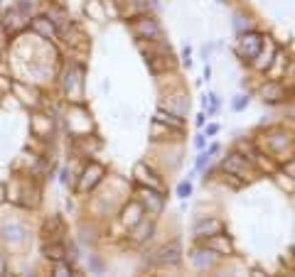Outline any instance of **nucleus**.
I'll return each instance as SVG.
<instances>
[{
	"instance_id": "nucleus-35",
	"label": "nucleus",
	"mask_w": 295,
	"mask_h": 277,
	"mask_svg": "<svg viewBox=\"0 0 295 277\" xmlns=\"http://www.w3.org/2000/svg\"><path fill=\"white\" fill-rule=\"evenodd\" d=\"M253 277H266V275H263V273H258V270H256V273H253Z\"/></svg>"
},
{
	"instance_id": "nucleus-5",
	"label": "nucleus",
	"mask_w": 295,
	"mask_h": 277,
	"mask_svg": "<svg viewBox=\"0 0 295 277\" xmlns=\"http://www.w3.org/2000/svg\"><path fill=\"white\" fill-rule=\"evenodd\" d=\"M261 47H263V37L258 32H244L239 40V57L244 62H253L258 57Z\"/></svg>"
},
{
	"instance_id": "nucleus-4",
	"label": "nucleus",
	"mask_w": 295,
	"mask_h": 277,
	"mask_svg": "<svg viewBox=\"0 0 295 277\" xmlns=\"http://www.w3.org/2000/svg\"><path fill=\"white\" fill-rule=\"evenodd\" d=\"M27 25H30V20L17 10V7H10V10H5L2 12V20H0V27H2V32L7 35V37H17V35H22L25 30H27Z\"/></svg>"
},
{
	"instance_id": "nucleus-11",
	"label": "nucleus",
	"mask_w": 295,
	"mask_h": 277,
	"mask_svg": "<svg viewBox=\"0 0 295 277\" xmlns=\"http://www.w3.org/2000/svg\"><path fill=\"white\" fill-rule=\"evenodd\" d=\"M180 255H182L180 243L172 240L170 245H162V248L155 253V263H157V265H177V263H180Z\"/></svg>"
},
{
	"instance_id": "nucleus-6",
	"label": "nucleus",
	"mask_w": 295,
	"mask_h": 277,
	"mask_svg": "<svg viewBox=\"0 0 295 277\" xmlns=\"http://www.w3.org/2000/svg\"><path fill=\"white\" fill-rule=\"evenodd\" d=\"M40 40H57V35H59V30H57V25H54V20L49 17V15H32L30 17V25H27Z\"/></svg>"
},
{
	"instance_id": "nucleus-22",
	"label": "nucleus",
	"mask_w": 295,
	"mask_h": 277,
	"mask_svg": "<svg viewBox=\"0 0 295 277\" xmlns=\"http://www.w3.org/2000/svg\"><path fill=\"white\" fill-rule=\"evenodd\" d=\"M150 233H152V221L148 223L146 218H141V221L133 226V233H131V238H133V243H141V240L150 238Z\"/></svg>"
},
{
	"instance_id": "nucleus-7",
	"label": "nucleus",
	"mask_w": 295,
	"mask_h": 277,
	"mask_svg": "<svg viewBox=\"0 0 295 277\" xmlns=\"http://www.w3.org/2000/svg\"><path fill=\"white\" fill-rule=\"evenodd\" d=\"M141 206L146 208L148 213H152V216H157V213H162V206H165V197H162V192L160 189H150V187H143L141 192Z\"/></svg>"
},
{
	"instance_id": "nucleus-16",
	"label": "nucleus",
	"mask_w": 295,
	"mask_h": 277,
	"mask_svg": "<svg viewBox=\"0 0 295 277\" xmlns=\"http://www.w3.org/2000/svg\"><path fill=\"white\" fill-rule=\"evenodd\" d=\"M42 255L52 263H62L67 258V245L62 240H47L45 248H42Z\"/></svg>"
},
{
	"instance_id": "nucleus-13",
	"label": "nucleus",
	"mask_w": 295,
	"mask_h": 277,
	"mask_svg": "<svg viewBox=\"0 0 295 277\" xmlns=\"http://www.w3.org/2000/svg\"><path fill=\"white\" fill-rule=\"evenodd\" d=\"M204 248L212 250L214 255H217V253H219V255H231V253H234V243H231L224 233H217V236L207 238V240H204Z\"/></svg>"
},
{
	"instance_id": "nucleus-21",
	"label": "nucleus",
	"mask_w": 295,
	"mask_h": 277,
	"mask_svg": "<svg viewBox=\"0 0 295 277\" xmlns=\"http://www.w3.org/2000/svg\"><path fill=\"white\" fill-rule=\"evenodd\" d=\"M170 59H172L170 54H167V57H165V54H160V57H148V69H150V74H155V76H157V74L167 71L170 67H172V62H170Z\"/></svg>"
},
{
	"instance_id": "nucleus-14",
	"label": "nucleus",
	"mask_w": 295,
	"mask_h": 277,
	"mask_svg": "<svg viewBox=\"0 0 295 277\" xmlns=\"http://www.w3.org/2000/svg\"><path fill=\"white\" fill-rule=\"evenodd\" d=\"M30 133L40 140L49 138V133H52V120H49L47 116H42V113H35V116L30 118Z\"/></svg>"
},
{
	"instance_id": "nucleus-20",
	"label": "nucleus",
	"mask_w": 295,
	"mask_h": 277,
	"mask_svg": "<svg viewBox=\"0 0 295 277\" xmlns=\"http://www.w3.org/2000/svg\"><path fill=\"white\" fill-rule=\"evenodd\" d=\"M155 120H157V123H165L167 128H172V130H177V133H182V128H185V123H182V118H180L177 113H165V111H157Z\"/></svg>"
},
{
	"instance_id": "nucleus-1",
	"label": "nucleus",
	"mask_w": 295,
	"mask_h": 277,
	"mask_svg": "<svg viewBox=\"0 0 295 277\" xmlns=\"http://www.w3.org/2000/svg\"><path fill=\"white\" fill-rule=\"evenodd\" d=\"M62 83H64V93H67V98L72 101L74 106L81 103V93H84V67L76 64V62H72V64L67 67V71H64Z\"/></svg>"
},
{
	"instance_id": "nucleus-36",
	"label": "nucleus",
	"mask_w": 295,
	"mask_h": 277,
	"mask_svg": "<svg viewBox=\"0 0 295 277\" xmlns=\"http://www.w3.org/2000/svg\"><path fill=\"white\" fill-rule=\"evenodd\" d=\"M0 103H2V91H0Z\"/></svg>"
},
{
	"instance_id": "nucleus-10",
	"label": "nucleus",
	"mask_w": 295,
	"mask_h": 277,
	"mask_svg": "<svg viewBox=\"0 0 295 277\" xmlns=\"http://www.w3.org/2000/svg\"><path fill=\"white\" fill-rule=\"evenodd\" d=\"M192 233H195V238L207 240V238H212V236H217V233H224V223L217 221V218H202V221L195 223Z\"/></svg>"
},
{
	"instance_id": "nucleus-3",
	"label": "nucleus",
	"mask_w": 295,
	"mask_h": 277,
	"mask_svg": "<svg viewBox=\"0 0 295 277\" xmlns=\"http://www.w3.org/2000/svg\"><path fill=\"white\" fill-rule=\"evenodd\" d=\"M131 32L138 40H148V42H160V35H162L157 20H152L148 15H141V17H133L131 20Z\"/></svg>"
},
{
	"instance_id": "nucleus-17",
	"label": "nucleus",
	"mask_w": 295,
	"mask_h": 277,
	"mask_svg": "<svg viewBox=\"0 0 295 277\" xmlns=\"http://www.w3.org/2000/svg\"><path fill=\"white\" fill-rule=\"evenodd\" d=\"M62 233H64V221L59 216H49L45 221V238L47 240H59Z\"/></svg>"
},
{
	"instance_id": "nucleus-18",
	"label": "nucleus",
	"mask_w": 295,
	"mask_h": 277,
	"mask_svg": "<svg viewBox=\"0 0 295 277\" xmlns=\"http://www.w3.org/2000/svg\"><path fill=\"white\" fill-rule=\"evenodd\" d=\"M136 177H138V182H141L143 187H150V189H160V179L155 177V172H152V169H148L143 162H141V164H136Z\"/></svg>"
},
{
	"instance_id": "nucleus-9",
	"label": "nucleus",
	"mask_w": 295,
	"mask_h": 277,
	"mask_svg": "<svg viewBox=\"0 0 295 277\" xmlns=\"http://www.w3.org/2000/svg\"><path fill=\"white\" fill-rule=\"evenodd\" d=\"M221 169H224V172H229V174H236V177H241V179H248L251 164L246 162V157H241L239 152H234V155H229V157L224 159Z\"/></svg>"
},
{
	"instance_id": "nucleus-15",
	"label": "nucleus",
	"mask_w": 295,
	"mask_h": 277,
	"mask_svg": "<svg viewBox=\"0 0 295 277\" xmlns=\"http://www.w3.org/2000/svg\"><path fill=\"white\" fill-rule=\"evenodd\" d=\"M143 12H146V2L143 0H118V15L123 20L141 17Z\"/></svg>"
},
{
	"instance_id": "nucleus-24",
	"label": "nucleus",
	"mask_w": 295,
	"mask_h": 277,
	"mask_svg": "<svg viewBox=\"0 0 295 277\" xmlns=\"http://www.w3.org/2000/svg\"><path fill=\"white\" fill-rule=\"evenodd\" d=\"M25 17H30L32 12H35V0H17V5H15Z\"/></svg>"
},
{
	"instance_id": "nucleus-26",
	"label": "nucleus",
	"mask_w": 295,
	"mask_h": 277,
	"mask_svg": "<svg viewBox=\"0 0 295 277\" xmlns=\"http://www.w3.org/2000/svg\"><path fill=\"white\" fill-rule=\"evenodd\" d=\"M52 277H69V268H67L64 263H57V268H54Z\"/></svg>"
},
{
	"instance_id": "nucleus-25",
	"label": "nucleus",
	"mask_w": 295,
	"mask_h": 277,
	"mask_svg": "<svg viewBox=\"0 0 295 277\" xmlns=\"http://www.w3.org/2000/svg\"><path fill=\"white\" fill-rule=\"evenodd\" d=\"M190 194H192V184H190V182H182V184L177 187V197H180V199H187Z\"/></svg>"
},
{
	"instance_id": "nucleus-33",
	"label": "nucleus",
	"mask_w": 295,
	"mask_h": 277,
	"mask_svg": "<svg viewBox=\"0 0 295 277\" xmlns=\"http://www.w3.org/2000/svg\"><path fill=\"white\" fill-rule=\"evenodd\" d=\"M5 199H7V189H5V187H2V184H0V204H2V201H5Z\"/></svg>"
},
{
	"instance_id": "nucleus-31",
	"label": "nucleus",
	"mask_w": 295,
	"mask_h": 277,
	"mask_svg": "<svg viewBox=\"0 0 295 277\" xmlns=\"http://www.w3.org/2000/svg\"><path fill=\"white\" fill-rule=\"evenodd\" d=\"M219 133V125H207V135L212 138V135H217Z\"/></svg>"
},
{
	"instance_id": "nucleus-29",
	"label": "nucleus",
	"mask_w": 295,
	"mask_h": 277,
	"mask_svg": "<svg viewBox=\"0 0 295 277\" xmlns=\"http://www.w3.org/2000/svg\"><path fill=\"white\" fill-rule=\"evenodd\" d=\"M5 273H7V260H5V255L0 253V277L5 275Z\"/></svg>"
},
{
	"instance_id": "nucleus-32",
	"label": "nucleus",
	"mask_w": 295,
	"mask_h": 277,
	"mask_svg": "<svg viewBox=\"0 0 295 277\" xmlns=\"http://www.w3.org/2000/svg\"><path fill=\"white\" fill-rule=\"evenodd\" d=\"M59 182H62V184H67V182H69V169H67V167L62 169V177H59Z\"/></svg>"
},
{
	"instance_id": "nucleus-28",
	"label": "nucleus",
	"mask_w": 295,
	"mask_h": 277,
	"mask_svg": "<svg viewBox=\"0 0 295 277\" xmlns=\"http://www.w3.org/2000/svg\"><path fill=\"white\" fill-rule=\"evenodd\" d=\"M248 106V96H239L236 101H234V111H244Z\"/></svg>"
},
{
	"instance_id": "nucleus-8",
	"label": "nucleus",
	"mask_w": 295,
	"mask_h": 277,
	"mask_svg": "<svg viewBox=\"0 0 295 277\" xmlns=\"http://www.w3.org/2000/svg\"><path fill=\"white\" fill-rule=\"evenodd\" d=\"M0 236H2V240H5L10 248H20V245L27 240V231H25V226H22V223H17V221L2 223Z\"/></svg>"
},
{
	"instance_id": "nucleus-23",
	"label": "nucleus",
	"mask_w": 295,
	"mask_h": 277,
	"mask_svg": "<svg viewBox=\"0 0 295 277\" xmlns=\"http://www.w3.org/2000/svg\"><path fill=\"white\" fill-rule=\"evenodd\" d=\"M212 250L207 253V250H202V253H195L192 255V260H195V265H197V270H204V268H209L212 265Z\"/></svg>"
},
{
	"instance_id": "nucleus-12",
	"label": "nucleus",
	"mask_w": 295,
	"mask_h": 277,
	"mask_svg": "<svg viewBox=\"0 0 295 277\" xmlns=\"http://www.w3.org/2000/svg\"><path fill=\"white\" fill-rule=\"evenodd\" d=\"M261 98L263 103H281L286 101V86L281 81H268L261 86Z\"/></svg>"
},
{
	"instance_id": "nucleus-34",
	"label": "nucleus",
	"mask_w": 295,
	"mask_h": 277,
	"mask_svg": "<svg viewBox=\"0 0 295 277\" xmlns=\"http://www.w3.org/2000/svg\"><path fill=\"white\" fill-rule=\"evenodd\" d=\"M22 277H37V273H25Z\"/></svg>"
},
{
	"instance_id": "nucleus-2",
	"label": "nucleus",
	"mask_w": 295,
	"mask_h": 277,
	"mask_svg": "<svg viewBox=\"0 0 295 277\" xmlns=\"http://www.w3.org/2000/svg\"><path fill=\"white\" fill-rule=\"evenodd\" d=\"M106 177V167L103 164H98V162H89L86 167H84V172H81V177H79V184H76V192L79 194H89V192H94V187L101 182Z\"/></svg>"
},
{
	"instance_id": "nucleus-27",
	"label": "nucleus",
	"mask_w": 295,
	"mask_h": 277,
	"mask_svg": "<svg viewBox=\"0 0 295 277\" xmlns=\"http://www.w3.org/2000/svg\"><path fill=\"white\" fill-rule=\"evenodd\" d=\"M234 27H236L241 35H244V30H248V20L244 22V17H241V15H236V17H234Z\"/></svg>"
},
{
	"instance_id": "nucleus-19",
	"label": "nucleus",
	"mask_w": 295,
	"mask_h": 277,
	"mask_svg": "<svg viewBox=\"0 0 295 277\" xmlns=\"http://www.w3.org/2000/svg\"><path fill=\"white\" fill-rule=\"evenodd\" d=\"M143 213H146V208L141 206V201H131L128 206L123 208V223L133 228V226L143 218Z\"/></svg>"
},
{
	"instance_id": "nucleus-30",
	"label": "nucleus",
	"mask_w": 295,
	"mask_h": 277,
	"mask_svg": "<svg viewBox=\"0 0 295 277\" xmlns=\"http://www.w3.org/2000/svg\"><path fill=\"white\" fill-rule=\"evenodd\" d=\"M291 177H295V159H291V162H286V167H283Z\"/></svg>"
}]
</instances>
